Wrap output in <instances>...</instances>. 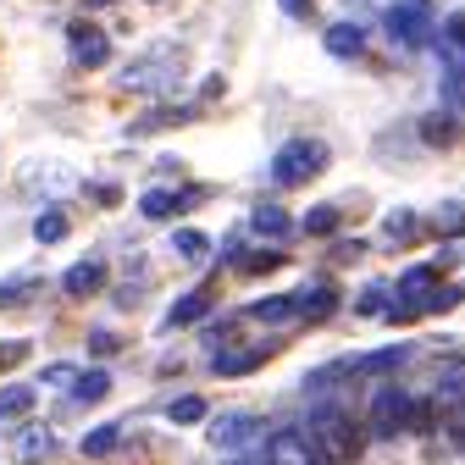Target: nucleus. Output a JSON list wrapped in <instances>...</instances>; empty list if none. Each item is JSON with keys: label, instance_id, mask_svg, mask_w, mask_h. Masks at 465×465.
Wrapping results in <instances>:
<instances>
[{"label": "nucleus", "instance_id": "obj_6", "mask_svg": "<svg viewBox=\"0 0 465 465\" xmlns=\"http://www.w3.org/2000/svg\"><path fill=\"white\" fill-rule=\"evenodd\" d=\"M311 449H316V443H311L300 427H288V432H277V438H272L266 465H305V460H311Z\"/></svg>", "mask_w": 465, "mask_h": 465}, {"label": "nucleus", "instance_id": "obj_15", "mask_svg": "<svg viewBox=\"0 0 465 465\" xmlns=\"http://www.w3.org/2000/svg\"><path fill=\"white\" fill-rule=\"evenodd\" d=\"M266 361V349H239V355H216V371L222 377H244V371H255Z\"/></svg>", "mask_w": 465, "mask_h": 465}, {"label": "nucleus", "instance_id": "obj_25", "mask_svg": "<svg viewBox=\"0 0 465 465\" xmlns=\"http://www.w3.org/2000/svg\"><path fill=\"white\" fill-rule=\"evenodd\" d=\"M239 266H244V272H272V266H282V250H266V255H244Z\"/></svg>", "mask_w": 465, "mask_h": 465}, {"label": "nucleus", "instance_id": "obj_5", "mask_svg": "<svg viewBox=\"0 0 465 465\" xmlns=\"http://www.w3.org/2000/svg\"><path fill=\"white\" fill-rule=\"evenodd\" d=\"M388 34H393L399 45H427V12L416 6V0H404V6L388 12Z\"/></svg>", "mask_w": 465, "mask_h": 465}, {"label": "nucleus", "instance_id": "obj_28", "mask_svg": "<svg viewBox=\"0 0 465 465\" xmlns=\"http://www.w3.org/2000/svg\"><path fill=\"white\" fill-rule=\"evenodd\" d=\"M443 39H449L454 50H465V12H460V17H449V28H443Z\"/></svg>", "mask_w": 465, "mask_h": 465}, {"label": "nucleus", "instance_id": "obj_23", "mask_svg": "<svg viewBox=\"0 0 465 465\" xmlns=\"http://www.w3.org/2000/svg\"><path fill=\"white\" fill-rule=\"evenodd\" d=\"M17 454H23V460H45V454H50V432H45V427H28L23 443H17Z\"/></svg>", "mask_w": 465, "mask_h": 465}, {"label": "nucleus", "instance_id": "obj_17", "mask_svg": "<svg viewBox=\"0 0 465 465\" xmlns=\"http://www.w3.org/2000/svg\"><path fill=\"white\" fill-rule=\"evenodd\" d=\"M178 427H194V421H205V399L200 393H183V399H172V411H166Z\"/></svg>", "mask_w": 465, "mask_h": 465}, {"label": "nucleus", "instance_id": "obj_24", "mask_svg": "<svg viewBox=\"0 0 465 465\" xmlns=\"http://www.w3.org/2000/svg\"><path fill=\"white\" fill-rule=\"evenodd\" d=\"M172 250H178L183 261H200L205 255V232H178V244H172Z\"/></svg>", "mask_w": 465, "mask_h": 465}, {"label": "nucleus", "instance_id": "obj_8", "mask_svg": "<svg viewBox=\"0 0 465 465\" xmlns=\"http://www.w3.org/2000/svg\"><path fill=\"white\" fill-rule=\"evenodd\" d=\"M73 55H78L84 67H100L105 55H111V39L100 28H89V23H73Z\"/></svg>", "mask_w": 465, "mask_h": 465}, {"label": "nucleus", "instance_id": "obj_26", "mask_svg": "<svg viewBox=\"0 0 465 465\" xmlns=\"http://www.w3.org/2000/svg\"><path fill=\"white\" fill-rule=\"evenodd\" d=\"M45 382L50 388H67V382H78V371L73 366H45Z\"/></svg>", "mask_w": 465, "mask_h": 465}, {"label": "nucleus", "instance_id": "obj_29", "mask_svg": "<svg viewBox=\"0 0 465 465\" xmlns=\"http://www.w3.org/2000/svg\"><path fill=\"white\" fill-rule=\"evenodd\" d=\"M421 134H427V139H432V144H449V139H454V123H427V128H421Z\"/></svg>", "mask_w": 465, "mask_h": 465}, {"label": "nucleus", "instance_id": "obj_3", "mask_svg": "<svg viewBox=\"0 0 465 465\" xmlns=\"http://www.w3.org/2000/svg\"><path fill=\"white\" fill-rule=\"evenodd\" d=\"M322 166H327V144H316V139H294V144H282V150H277V161H272V183H277V189H294V183L316 178Z\"/></svg>", "mask_w": 465, "mask_h": 465}, {"label": "nucleus", "instance_id": "obj_31", "mask_svg": "<svg viewBox=\"0 0 465 465\" xmlns=\"http://www.w3.org/2000/svg\"><path fill=\"white\" fill-rule=\"evenodd\" d=\"M277 6H282L288 17H311V0H277Z\"/></svg>", "mask_w": 465, "mask_h": 465}, {"label": "nucleus", "instance_id": "obj_32", "mask_svg": "<svg viewBox=\"0 0 465 465\" xmlns=\"http://www.w3.org/2000/svg\"><path fill=\"white\" fill-rule=\"evenodd\" d=\"M28 355V343H6V349H0V366H12V361H23Z\"/></svg>", "mask_w": 465, "mask_h": 465}, {"label": "nucleus", "instance_id": "obj_21", "mask_svg": "<svg viewBox=\"0 0 465 465\" xmlns=\"http://www.w3.org/2000/svg\"><path fill=\"white\" fill-rule=\"evenodd\" d=\"M250 316L255 322H288V316H294V300H255Z\"/></svg>", "mask_w": 465, "mask_h": 465}, {"label": "nucleus", "instance_id": "obj_13", "mask_svg": "<svg viewBox=\"0 0 465 465\" xmlns=\"http://www.w3.org/2000/svg\"><path fill=\"white\" fill-rule=\"evenodd\" d=\"M361 45H366V28L361 23H332L327 28V50L332 55H361Z\"/></svg>", "mask_w": 465, "mask_h": 465}, {"label": "nucleus", "instance_id": "obj_34", "mask_svg": "<svg viewBox=\"0 0 465 465\" xmlns=\"http://www.w3.org/2000/svg\"><path fill=\"white\" fill-rule=\"evenodd\" d=\"M227 465H261V460H250V454H239V460H227Z\"/></svg>", "mask_w": 465, "mask_h": 465}, {"label": "nucleus", "instance_id": "obj_20", "mask_svg": "<svg viewBox=\"0 0 465 465\" xmlns=\"http://www.w3.org/2000/svg\"><path fill=\"white\" fill-rule=\"evenodd\" d=\"M255 232H266V239H282L288 232V216L277 205H255Z\"/></svg>", "mask_w": 465, "mask_h": 465}, {"label": "nucleus", "instance_id": "obj_11", "mask_svg": "<svg viewBox=\"0 0 465 465\" xmlns=\"http://www.w3.org/2000/svg\"><path fill=\"white\" fill-rule=\"evenodd\" d=\"M28 411H34V388H28V382L0 388V427H6V421H23Z\"/></svg>", "mask_w": 465, "mask_h": 465}, {"label": "nucleus", "instance_id": "obj_14", "mask_svg": "<svg viewBox=\"0 0 465 465\" xmlns=\"http://www.w3.org/2000/svg\"><path fill=\"white\" fill-rule=\"evenodd\" d=\"M205 311H211V294L200 288V294H189V300H178V305L166 311V327H189V322H200Z\"/></svg>", "mask_w": 465, "mask_h": 465}, {"label": "nucleus", "instance_id": "obj_19", "mask_svg": "<svg viewBox=\"0 0 465 465\" xmlns=\"http://www.w3.org/2000/svg\"><path fill=\"white\" fill-rule=\"evenodd\" d=\"M34 239H39V244H55V239H67V216H62V211H45V216L34 222Z\"/></svg>", "mask_w": 465, "mask_h": 465}, {"label": "nucleus", "instance_id": "obj_22", "mask_svg": "<svg viewBox=\"0 0 465 465\" xmlns=\"http://www.w3.org/2000/svg\"><path fill=\"white\" fill-rule=\"evenodd\" d=\"M300 227H305V232H316V239H327V232H338V205H322V211H311Z\"/></svg>", "mask_w": 465, "mask_h": 465}, {"label": "nucleus", "instance_id": "obj_4", "mask_svg": "<svg viewBox=\"0 0 465 465\" xmlns=\"http://www.w3.org/2000/svg\"><path fill=\"white\" fill-rule=\"evenodd\" d=\"M261 438V421L250 416V411H232V416H222L216 427H211V443L216 449H244V443H255Z\"/></svg>", "mask_w": 465, "mask_h": 465}, {"label": "nucleus", "instance_id": "obj_10", "mask_svg": "<svg viewBox=\"0 0 465 465\" xmlns=\"http://www.w3.org/2000/svg\"><path fill=\"white\" fill-rule=\"evenodd\" d=\"M404 361H411V349H404V343H388V349H377V355L349 361V371H355V377H377V371H393V366H404Z\"/></svg>", "mask_w": 465, "mask_h": 465}, {"label": "nucleus", "instance_id": "obj_9", "mask_svg": "<svg viewBox=\"0 0 465 465\" xmlns=\"http://www.w3.org/2000/svg\"><path fill=\"white\" fill-rule=\"evenodd\" d=\"M100 282H105V261H78V266H67V277H62V288H67L73 300H89Z\"/></svg>", "mask_w": 465, "mask_h": 465}, {"label": "nucleus", "instance_id": "obj_16", "mask_svg": "<svg viewBox=\"0 0 465 465\" xmlns=\"http://www.w3.org/2000/svg\"><path fill=\"white\" fill-rule=\"evenodd\" d=\"M105 393H111V377H105V371H84V377L73 382V399H78V404H100Z\"/></svg>", "mask_w": 465, "mask_h": 465}, {"label": "nucleus", "instance_id": "obj_27", "mask_svg": "<svg viewBox=\"0 0 465 465\" xmlns=\"http://www.w3.org/2000/svg\"><path fill=\"white\" fill-rule=\"evenodd\" d=\"M416 232V216H388V239H411Z\"/></svg>", "mask_w": 465, "mask_h": 465}, {"label": "nucleus", "instance_id": "obj_18", "mask_svg": "<svg viewBox=\"0 0 465 465\" xmlns=\"http://www.w3.org/2000/svg\"><path fill=\"white\" fill-rule=\"evenodd\" d=\"M116 443H123V427H116V421H111V427H94V432H84V454H94V460H100V454H111Z\"/></svg>", "mask_w": 465, "mask_h": 465}, {"label": "nucleus", "instance_id": "obj_33", "mask_svg": "<svg viewBox=\"0 0 465 465\" xmlns=\"http://www.w3.org/2000/svg\"><path fill=\"white\" fill-rule=\"evenodd\" d=\"M449 232H465V216H449Z\"/></svg>", "mask_w": 465, "mask_h": 465}, {"label": "nucleus", "instance_id": "obj_30", "mask_svg": "<svg viewBox=\"0 0 465 465\" xmlns=\"http://www.w3.org/2000/svg\"><path fill=\"white\" fill-rule=\"evenodd\" d=\"M89 349H94V355H116V332H94Z\"/></svg>", "mask_w": 465, "mask_h": 465}, {"label": "nucleus", "instance_id": "obj_12", "mask_svg": "<svg viewBox=\"0 0 465 465\" xmlns=\"http://www.w3.org/2000/svg\"><path fill=\"white\" fill-rule=\"evenodd\" d=\"M189 200H194V194H172V189H150V194L139 200V211H144L150 222H161V216H172V211H189Z\"/></svg>", "mask_w": 465, "mask_h": 465}, {"label": "nucleus", "instance_id": "obj_2", "mask_svg": "<svg viewBox=\"0 0 465 465\" xmlns=\"http://www.w3.org/2000/svg\"><path fill=\"white\" fill-rule=\"evenodd\" d=\"M427 421V411L404 393V388H382L377 399H371V411H366V427L377 432V438H393V432H404V427H421Z\"/></svg>", "mask_w": 465, "mask_h": 465}, {"label": "nucleus", "instance_id": "obj_1", "mask_svg": "<svg viewBox=\"0 0 465 465\" xmlns=\"http://www.w3.org/2000/svg\"><path fill=\"white\" fill-rule=\"evenodd\" d=\"M305 438L316 443V454H327L332 465H349L361 454V427L349 421L338 404H322V411L311 416V427H305Z\"/></svg>", "mask_w": 465, "mask_h": 465}, {"label": "nucleus", "instance_id": "obj_7", "mask_svg": "<svg viewBox=\"0 0 465 465\" xmlns=\"http://www.w3.org/2000/svg\"><path fill=\"white\" fill-rule=\"evenodd\" d=\"M288 300H294V316L322 322V316L338 305V288H332V282H311V288H300V294H288Z\"/></svg>", "mask_w": 465, "mask_h": 465}]
</instances>
